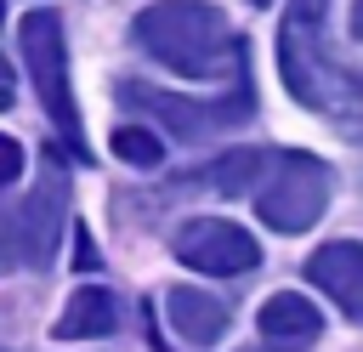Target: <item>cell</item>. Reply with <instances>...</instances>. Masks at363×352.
Masks as SVG:
<instances>
[{
    "label": "cell",
    "mask_w": 363,
    "mask_h": 352,
    "mask_svg": "<svg viewBox=\"0 0 363 352\" xmlns=\"http://www.w3.org/2000/svg\"><path fill=\"white\" fill-rule=\"evenodd\" d=\"M130 34L159 68H170L182 79H221L250 57L244 40L233 34L227 11L204 6V0H159V6L136 11Z\"/></svg>",
    "instance_id": "1"
},
{
    "label": "cell",
    "mask_w": 363,
    "mask_h": 352,
    "mask_svg": "<svg viewBox=\"0 0 363 352\" xmlns=\"http://www.w3.org/2000/svg\"><path fill=\"white\" fill-rule=\"evenodd\" d=\"M323 11H329V0H289L284 28H278V74L301 108L357 114L363 108V74L323 51Z\"/></svg>",
    "instance_id": "2"
},
{
    "label": "cell",
    "mask_w": 363,
    "mask_h": 352,
    "mask_svg": "<svg viewBox=\"0 0 363 352\" xmlns=\"http://www.w3.org/2000/svg\"><path fill=\"white\" fill-rule=\"evenodd\" d=\"M119 97L130 102V108H147L170 136H182V142H204V136H216V131H233V125H244L250 114H255V85H250V57L233 68V85H227V97H216V102H193V97H176V91H153V85H142V79H125L119 85Z\"/></svg>",
    "instance_id": "3"
},
{
    "label": "cell",
    "mask_w": 363,
    "mask_h": 352,
    "mask_svg": "<svg viewBox=\"0 0 363 352\" xmlns=\"http://www.w3.org/2000/svg\"><path fill=\"white\" fill-rule=\"evenodd\" d=\"M329 187L335 176L318 153H272L267 176L255 182V216L272 233H306L329 210Z\"/></svg>",
    "instance_id": "4"
},
{
    "label": "cell",
    "mask_w": 363,
    "mask_h": 352,
    "mask_svg": "<svg viewBox=\"0 0 363 352\" xmlns=\"http://www.w3.org/2000/svg\"><path fill=\"white\" fill-rule=\"evenodd\" d=\"M17 40H23V68H28L34 91H40L45 119H51L57 136L85 159L79 108H74V91H68V40H62V17H57V11H28L23 28H17Z\"/></svg>",
    "instance_id": "5"
},
{
    "label": "cell",
    "mask_w": 363,
    "mask_h": 352,
    "mask_svg": "<svg viewBox=\"0 0 363 352\" xmlns=\"http://www.w3.org/2000/svg\"><path fill=\"white\" fill-rule=\"evenodd\" d=\"M170 250H176L182 267L210 273V278H233V273H250L261 261V244L238 221H227V216H193V221H182L176 238H170Z\"/></svg>",
    "instance_id": "6"
},
{
    "label": "cell",
    "mask_w": 363,
    "mask_h": 352,
    "mask_svg": "<svg viewBox=\"0 0 363 352\" xmlns=\"http://www.w3.org/2000/svg\"><path fill=\"white\" fill-rule=\"evenodd\" d=\"M57 238H62V187H57V176H45L23 199V210L6 216V250H11V261L45 267L57 255Z\"/></svg>",
    "instance_id": "7"
},
{
    "label": "cell",
    "mask_w": 363,
    "mask_h": 352,
    "mask_svg": "<svg viewBox=\"0 0 363 352\" xmlns=\"http://www.w3.org/2000/svg\"><path fill=\"white\" fill-rule=\"evenodd\" d=\"M306 278H312L352 324H363V244H357V238H335V244L312 250Z\"/></svg>",
    "instance_id": "8"
},
{
    "label": "cell",
    "mask_w": 363,
    "mask_h": 352,
    "mask_svg": "<svg viewBox=\"0 0 363 352\" xmlns=\"http://www.w3.org/2000/svg\"><path fill=\"white\" fill-rule=\"evenodd\" d=\"M255 329H261L272 346H312V341L323 335V312H318L306 295H295V290H278V295H267V301H261V312H255Z\"/></svg>",
    "instance_id": "9"
},
{
    "label": "cell",
    "mask_w": 363,
    "mask_h": 352,
    "mask_svg": "<svg viewBox=\"0 0 363 352\" xmlns=\"http://www.w3.org/2000/svg\"><path fill=\"white\" fill-rule=\"evenodd\" d=\"M164 318H170V329H176L187 346H216L221 329H227V307H221L216 295L193 290V284L164 290Z\"/></svg>",
    "instance_id": "10"
},
{
    "label": "cell",
    "mask_w": 363,
    "mask_h": 352,
    "mask_svg": "<svg viewBox=\"0 0 363 352\" xmlns=\"http://www.w3.org/2000/svg\"><path fill=\"white\" fill-rule=\"evenodd\" d=\"M113 324H119V301H113V290H102V284H79L74 295H68V307L57 312V341H96V335H113Z\"/></svg>",
    "instance_id": "11"
},
{
    "label": "cell",
    "mask_w": 363,
    "mask_h": 352,
    "mask_svg": "<svg viewBox=\"0 0 363 352\" xmlns=\"http://www.w3.org/2000/svg\"><path fill=\"white\" fill-rule=\"evenodd\" d=\"M267 159H272V153H261V148H233V153H221V159H216V165H210L204 176H210V182H216L221 193L244 199V193H250V187H255L261 176H267Z\"/></svg>",
    "instance_id": "12"
},
{
    "label": "cell",
    "mask_w": 363,
    "mask_h": 352,
    "mask_svg": "<svg viewBox=\"0 0 363 352\" xmlns=\"http://www.w3.org/2000/svg\"><path fill=\"white\" fill-rule=\"evenodd\" d=\"M113 159H125V165H136V170H153V165L164 159V148H159L153 131H142V125H119V131H113Z\"/></svg>",
    "instance_id": "13"
},
{
    "label": "cell",
    "mask_w": 363,
    "mask_h": 352,
    "mask_svg": "<svg viewBox=\"0 0 363 352\" xmlns=\"http://www.w3.org/2000/svg\"><path fill=\"white\" fill-rule=\"evenodd\" d=\"M17 176H23V148L11 136H0V187H11Z\"/></svg>",
    "instance_id": "14"
},
{
    "label": "cell",
    "mask_w": 363,
    "mask_h": 352,
    "mask_svg": "<svg viewBox=\"0 0 363 352\" xmlns=\"http://www.w3.org/2000/svg\"><path fill=\"white\" fill-rule=\"evenodd\" d=\"M352 34L363 40V0H352Z\"/></svg>",
    "instance_id": "15"
},
{
    "label": "cell",
    "mask_w": 363,
    "mask_h": 352,
    "mask_svg": "<svg viewBox=\"0 0 363 352\" xmlns=\"http://www.w3.org/2000/svg\"><path fill=\"white\" fill-rule=\"evenodd\" d=\"M6 85H11V68H6V57H0V102H6Z\"/></svg>",
    "instance_id": "16"
},
{
    "label": "cell",
    "mask_w": 363,
    "mask_h": 352,
    "mask_svg": "<svg viewBox=\"0 0 363 352\" xmlns=\"http://www.w3.org/2000/svg\"><path fill=\"white\" fill-rule=\"evenodd\" d=\"M0 17H6V0H0Z\"/></svg>",
    "instance_id": "17"
},
{
    "label": "cell",
    "mask_w": 363,
    "mask_h": 352,
    "mask_svg": "<svg viewBox=\"0 0 363 352\" xmlns=\"http://www.w3.org/2000/svg\"><path fill=\"white\" fill-rule=\"evenodd\" d=\"M250 6H267V0H250Z\"/></svg>",
    "instance_id": "18"
}]
</instances>
